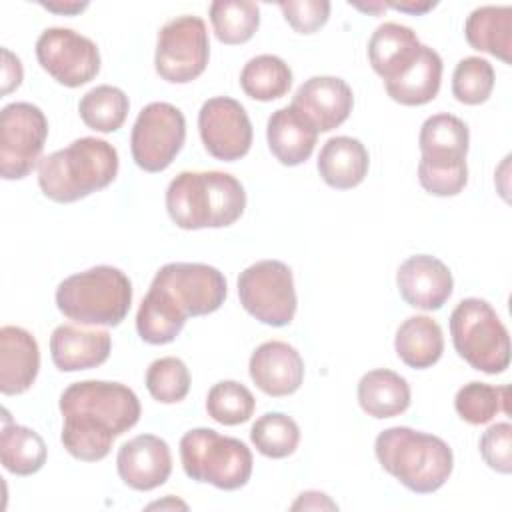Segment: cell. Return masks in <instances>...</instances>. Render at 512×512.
I'll use <instances>...</instances> for the list:
<instances>
[{"mask_svg":"<svg viewBox=\"0 0 512 512\" xmlns=\"http://www.w3.org/2000/svg\"><path fill=\"white\" fill-rule=\"evenodd\" d=\"M146 388L150 396L162 404H176L190 390L188 366L176 356L154 360L146 370Z\"/></svg>","mask_w":512,"mask_h":512,"instance_id":"cell-38","label":"cell"},{"mask_svg":"<svg viewBox=\"0 0 512 512\" xmlns=\"http://www.w3.org/2000/svg\"><path fill=\"white\" fill-rule=\"evenodd\" d=\"M454 408L468 424H486L498 412L508 414V386H490L486 382L464 384L454 398Z\"/></svg>","mask_w":512,"mask_h":512,"instance_id":"cell-35","label":"cell"},{"mask_svg":"<svg viewBox=\"0 0 512 512\" xmlns=\"http://www.w3.org/2000/svg\"><path fill=\"white\" fill-rule=\"evenodd\" d=\"M358 404L372 418L398 416L410 406V386L392 370H370L358 382Z\"/></svg>","mask_w":512,"mask_h":512,"instance_id":"cell-27","label":"cell"},{"mask_svg":"<svg viewBox=\"0 0 512 512\" xmlns=\"http://www.w3.org/2000/svg\"><path fill=\"white\" fill-rule=\"evenodd\" d=\"M186 316H206L216 312L226 298L228 286L224 274L200 262L164 264L154 280Z\"/></svg>","mask_w":512,"mask_h":512,"instance_id":"cell-12","label":"cell"},{"mask_svg":"<svg viewBox=\"0 0 512 512\" xmlns=\"http://www.w3.org/2000/svg\"><path fill=\"white\" fill-rule=\"evenodd\" d=\"M456 352L474 370L500 374L510 364V336L496 310L480 298H464L450 314Z\"/></svg>","mask_w":512,"mask_h":512,"instance_id":"cell-7","label":"cell"},{"mask_svg":"<svg viewBox=\"0 0 512 512\" xmlns=\"http://www.w3.org/2000/svg\"><path fill=\"white\" fill-rule=\"evenodd\" d=\"M164 506H182V508H186V504H184V502H178V500H176V502H168V500H166V502H154V504H150L148 508H164Z\"/></svg>","mask_w":512,"mask_h":512,"instance_id":"cell-46","label":"cell"},{"mask_svg":"<svg viewBox=\"0 0 512 512\" xmlns=\"http://www.w3.org/2000/svg\"><path fill=\"white\" fill-rule=\"evenodd\" d=\"M468 142V126L458 116L440 112L426 118L418 136L422 152V158L418 162V174L436 178L468 174Z\"/></svg>","mask_w":512,"mask_h":512,"instance_id":"cell-14","label":"cell"},{"mask_svg":"<svg viewBox=\"0 0 512 512\" xmlns=\"http://www.w3.org/2000/svg\"><path fill=\"white\" fill-rule=\"evenodd\" d=\"M380 466L416 494H432L446 484L454 468L452 448L438 436L408 426H392L376 436Z\"/></svg>","mask_w":512,"mask_h":512,"instance_id":"cell-4","label":"cell"},{"mask_svg":"<svg viewBox=\"0 0 512 512\" xmlns=\"http://www.w3.org/2000/svg\"><path fill=\"white\" fill-rule=\"evenodd\" d=\"M120 480L132 490L148 492L162 486L172 472V454L160 436L140 434L124 442L116 456Z\"/></svg>","mask_w":512,"mask_h":512,"instance_id":"cell-16","label":"cell"},{"mask_svg":"<svg viewBox=\"0 0 512 512\" xmlns=\"http://www.w3.org/2000/svg\"><path fill=\"white\" fill-rule=\"evenodd\" d=\"M292 106L318 132H330L350 116L354 94L338 76H312L296 90Z\"/></svg>","mask_w":512,"mask_h":512,"instance_id":"cell-17","label":"cell"},{"mask_svg":"<svg viewBox=\"0 0 512 512\" xmlns=\"http://www.w3.org/2000/svg\"><path fill=\"white\" fill-rule=\"evenodd\" d=\"M210 22L220 42L244 44L260 26V8L250 0H216L210 4Z\"/></svg>","mask_w":512,"mask_h":512,"instance_id":"cell-32","label":"cell"},{"mask_svg":"<svg viewBox=\"0 0 512 512\" xmlns=\"http://www.w3.org/2000/svg\"><path fill=\"white\" fill-rule=\"evenodd\" d=\"M128 108L130 102L124 90L110 84H100L88 90L78 104L82 122L96 132L118 130L128 116Z\"/></svg>","mask_w":512,"mask_h":512,"instance_id":"cell-33","label":"cell"},{"mask_svg":"<svg viewBox=\"0 0 512 512\" xmlns=\"http://www.w3.org/2000/svg\"><path fill=\"white\" fill-rule=\"evenodd\" d=\"M2 58V94H8L22 82V64L8 48H2Z\"/></svg>","mask_w":512,"mask_h":512,"instance_id":"cell-41","label":"cell"},{"mask_svg":"<svg viewBox=\"0 0 512 512\" xmlns=\"http://www.w3.org/2000/svg\"><path fill=\"white\" fill-rule=\"evenodd\" d=\"M266 138L270 152L280 164L298 166L310 158L318 130L290 104L270 114Z\"/></svg>","mask_w":512,"mask_h":512,"instance_id":"cell-23","label":"cell"},{"mask_svg":"<svg viewBox=\"0 0 512 512\" xmlns=\"http://www.w3.org/2000/svg\"><path fill=\"white\" fill-rule=\"evenodd\" d=\"M442 80V58L440 54L424 46L412 66L402 72L396 80L384 82L388 96L404 106H420L436 98Z\"/></svg>","mask_w":512,"mask_h":512,"instance_id":"cell-26","label":"cell"},{"mask_svg":"<svg viewBox=\"0 0 512 512\" xmlns=\"http://www.w3.org/2000/svg\"><path fill=\"white\" fill-rule=\"evenodd\" d=\"M256 400L252 392L236 380H222L208 390L206 412L212 420L224 426H236L254 414Z\"/></svg>","mask_w":512,"mask_h":512,"instance_id":"cell-36","label":"cell"},{"mask_svg":"<svg viewBox=\"0 0 512 512\" xmlns=\"http://www.w3.org/2000/svg\"><path fill=\"white\" fill-rule=\"evenodd\" d=\"M250 440L260 454L278 460L298 448L300 428L294 418L282 412H266L252 424Z\"/></svg>","mask_w":512,"mask_h":512,"instance_id":"cell-34","label":"cell"},{"mask_svg":"<svg viewBox=\"0 0 512 512\" xmlns=\"http://www.w3.org/2000/svg\"><path fill=\"white\" fill-rule=\"evenodd\" d=\"M386 8H394L400 12H408V14H424L428 10H432L436 6V2H414V0H406V2H384Z\"/></svg>","mask_w":512,"mask_h":512,"instance_id":"cell-43","label":"cell"},{"mask_svg":"<svg viewBox=\"0 0 512 512\" xmlns=\"http://www.w3.org/2000/svg\"><path fill=\"white\" fill-rule=\"evenodd\" d=\"M186 140V120L170 102H150L132 126L130 150L138 168L146 172L166 170Z\"/></svg>","mask_w":512,"mask_h":512,"instance_id":"cell-11","label":"cell"},{"mask_svg":"<svg viewBox=\"0 0 512 512\" xmlns=\"http://www.w3.org/2000/svg\"><path fill=\"white\" fill-rule=\"evenodd\" d=\"M394 348L406 366L416 370L430 368L444 352L442 328L430 316H410L398 326Z\"/></svg>","mask_w":512,"mask_h":512,"instance_id":"cell-28","label":"cell"},{"mask_svg":"<svg viewBox=\"0 0 512 512\" xmlns=\"http://www.w3.org/2000/svg\"><path fill=\"white\" fill-rule=\"evenodd\" d=\"M244 310L268 326H286L296 314L292 270L280 260H258L238 276Z\"/></svg>","mask_w":512,"mask_h":512,"instance_id":"cell-8","label":"cell"},{"mask_svg":"<svg viewBox=\"0 0 512 512\" xmlns=\"http://www.w3.org/2000/svg\"><path fill=\"white\" fill-rule=\"evenodd\" d=\"M180 460L188 478L220 490H238L252 476L250 448L212 428H192L180 438Z\"/></svg>","mask_w":512,"mask_h":512,"instance_id":"cell-6","label":"cell"},{"mask_svg":"<svg viewBox=\"0 0 512 512\" xmlns=\"http://www.w3.org/2000/svg\"><path fill=\"white\" fill-rule=\"evenodd\" d=\"M246 208L240 180L228 172H180L166 190V210L182 230L234 224Z\"/></svg>","mask_w":512,"mask_h":512,"instance_id":"cell-2","label":"cell"},{"mask_svg":"<svg viewBox=\"0 0 512 512\" xmlns=\"http://www.w3.org/2000/svg\"><path fill=\"white\" fill-rule=\"evenodd\" d=\"M316 166L320 178L328 186L336 190H350L366 178L370 158L366 146L358 138L334 136L324 142Z\"/></svg>","mask_w":512,"mask_h":512,"instance_id":"cell-24","label":"cell"},{"mask_svg":"<svg viewBox=\"0 0 512 512\" xmlns=\"http://www.w3.org/2000/svg\"><path fill=\"white\" fill-rule=\"evenodd\" d=\"M186 318L162 288L150 284L136 314V330L148 344H168L180 334Z\"/></svg>","mask_w":512,"mask_h":512,"instance_id":"cell-29","label":"cell"},{"mask_svg":"<svg viewBox=\"0 0 512 512\" xmlns=\"http://www.w3.org/2000/svg\"><path fill=\"white\" fill-rule=\"evenodd\" d=\"M112 350V336L106 330H84L60 324L50 336V356L58 370L78 372L104 364Z\"/></svg>","mask_w":512,"mask_h":512,"instance_id":"cell-20","label":"cell"},{"mask_svg":"<svg viewBox=\"0 0 512 512\" xmlns=\"http://www.w3.org/2000/svg\"><path fill=\"white\" fill-rule=\"evenodd\" d=\"M48 138L44 112L30 102H12L0 112V174L4 180L28 176Z\"/></svg>","mask_w":512,"mask_h":512,"instance_id":"cell-10","label":"cell"},{"mask_svg":"<svg viewBox=\"0 0 512 512\" xmlns=\"http://www.w3.org/2000/svg\"><path fill=\"white\" fill-rule=\"evenodd\" d=\"M198 130L206 152L224 162L240 160L252 146V122L244 106L228 96H216L202 104Z\"/></svg>","mask_w":512,"mask_h":512,"instance_id":"cell-15","label":"cell"},{"mask_svg":"<svg viewBox=\"0 0 512 512\" xmlns=\"http://www.w3.org/2000/svg\"><path fill=\"white\" fill-rule=\"evenodd\" d=\"M40 368L36 338L20 326L0 328V392L6 396L26 392Z\"/></svg>","mask_w":512,"mask_h":512,"instance_id":"cell-21","label":"cell"},{"mask_svg":"<svg viewBox=\"0 0 512 512\" xmlns=\"http://www.w3.org/2000/svg\"><path fill=\"white\" fill-rule=\"evenodd\" d=\"M464 34L474 50L488 52L502 62H512V8L480 6L470 12Z\"/></svg>","mask_w":512,"mask_h":512,"instance_id":"cell-25","label":"cell"},{"mask_svg":"<svg viewBox=\"0 0 512 512\" xmlns=\"http://www.w3.org/2000/svg\"><path fill=\"white\" fill-rule=\"evenodd\" d=\"M420 40L416 32L398 22L380 24L368 42V58L374 72L392 82L406 72L420 54Z\"/></svg>","mask_w":512,"mask_h":512,"instance_id":"cell-22","label":"cell"},{"mask_svg":"<svg viewBox=\"0 0 512 512\" xmlns=\"http://www.w3.org/2000/svg\"><path fill=\"white\" fill-rule=\"evenodd\" d=\"M240 86L246 96L270 102L288 94L292 86V70L280 56L260 54L244 64L240 72Z\"/></svg>","mask_w":512,"mask_h":512,"instance_id":"cell-31","label":"cell"},{"mask_svg":"<svg viewBox=\"0 0 512 512\" xmlns=\"http://www.w3.org/2000/svg\"><path fill=\"white\" fill-rule=\"evenodd\" d=\"M354 8H360V10H364V12H374V14H380L384 8H386V4L384 2H374V4H352Z\"/></svg>","mask_w":512,"mask_h":512,"instance_id":"cell-45","label":"cell"},{"mask_svg":"<svg viewBox=\"0 0 512 512\" xmlns=\"http://www.w3.org/2000/svg\"><path fill=\"white\" fill-rule=\"evenodd\" d=\"M494 90V68L480 56L462 58L452 74V94L462 104H482Z\"/></svg>","mask_w":512,"mask_h":512,"instance_id":"cell-37","label":"cell"},{"mask_svg":"<svg viewBox=\"0 0 512 512\" xmlns=\"http://www.w3.org/2000/svg\"><path fill=\"white\" fill-rule=\"evenodd\" d=\"M322 510V508H328V510H336L338 506L324 494V492H316V490H310V492H302L300 498L292 504V510Z\"/></svg>","mask_w":512,"mask_h":512,"instance_id":"cell-42","label":"cell"},{"mask_svg":"<svg viewBox=\"0 0 512 512\" xmlns=\"http://www.w3.org/2000/svg\"><path fill=\"white\" fill-rule=\"evenodd\" d=\"M480 454L484 462L500 472H512V426L510 422L492 424L480 438Z\"/></svg>","mask_w":512,"mask_h":512,"instance_id":"cell-39","label":"cell"},{"mask_svg":"<svg viewBox=\"0 0 512 512\" xmlns=\"http://www.w3.org/2000/svg\"><path fill=\"white\" fill-rule=\"evenodd\" d=\"M396 284L404 302L420 310L442 308L454 288L448 266L430 254L406 258L396 272Z\"/></svg>","mask_w":512,"mask_h":512,"instance_id":"cell-18","label":"cell"},{"mask_svg":"<svg viewBox=\"0 0 512 512\" xmlns=\"http://www.w3.org/2000/svg\"><path fill=\"white\" fill-rule=\"evenodd\" d=\"M40 4L58 14H76L88 8V2H40Z\"/></svg>","mask_w":512,"mask_h":512,"instance_id":"cell-44","label":"cell"},{"mask_svg":"<svg viewBox=\"0 0 512 512\" xmlns=\"http://www.w3.org/2000/svg\"><path fill=\"white\" fill-rule=\"evenodd\" d=\"M210 58V40L200 16L182 14L166 22L158 32L154 66L162 80L186 84L198 78Z\"/></svg>","mask_w":512,"mask_h":512,"instance_id":"cell-9","label":"cell"},{"mask_svg":"<svg viewBox=\"0 0 512 512\" xmlns=\"http://www.w3.org/2000/svg\"><path fill=\"white\" fill-rule=\"evenodd\" d=\"M60 412V440L68 454L82 462H98L110 454L116 436L138 424L140 400L120 382L82 380L60 394Z\"/></svg>","mask_w":512,"mask_h":512,"instance_id":"cell-1","label":"cell"},{"mask_svg":"<svg viewBox=\"0 0 512 512\" xmlns=\"http://www.w3.org/2000/svg\"><path fill=\"white\" fill-rule=\"evenodd\" d=\"M118 174L116 148L94 136L74 140L40 160L38 184L46 198L68 204L106 188Z\"/></svg>","mask_w":512,"mask_h":512,"instance_id":"cell-3","label":"cell"},{"mask_svg":"<svg viewBox=\"0 0 512 512\" xmlns=\"http://www.w3.org/2000/svg\"><path fill=\"white\" fill-rule=\"evenodd\" d=\"M250 378L268 396L294 394L304 380V360L300 352L282 340L262 342L250 356Z\"/></svg>","mask_w":512,"mask_h":512,"instance_id":"cell-19","label":"cell"},{"mask_svg":"<svg viewBox=\"0 0 512 512\" xmlns=\"http://www.w3.org/2000/svg\"><path fill=\"white\" fill-rule=\"evenodd\" d=\"M2 466L16 476L36 474L46 464V444L32 428L14 424L4 410V424L0 434Z\"/></svg>","mask_w":512,"mask_h":512,"instance_id":"cell-30","label":"cell"},{"mask_svg":"<svg viewBox=\"0 0 512 512\" xmlns=\"http://www.w3.org/2000/svg\"><path fill=\"white\" fill-rule=\"evenodd\" d=\"M132 304V282L114 266H94L58 284L56 306L84 326H118Z\"/></svg>","mask_w":512,"mask_h":512,"instance_id":"cell-5","label":"cell"},{"mask_svg":"<svg viewBox=\"0 0 512 512\" xmlns=\"http://www.w3.org/2000/svg\"><path fill=\"white\" fill-rule=\"evenodd\" d=\"M286 22L300 34H312L320 30L330 16V2L328 0H288L278 2Z\"/></svg>","mask_w":512,"mask_h":512,"instance_id":"cell-40","label":"cell"},{"mask_svg":"<svg viewBox=\"0 0 512 512\" xmlns=\"http://www.w3.org/2000/svg\"><path fill=\"white\" fill-rule=\"evenodd\" d=\"M40 66L60 84L78 88L100 72L98 46L72 28H46L36 40Z\"/></svg>","mask_w":512,"mask_h":512,"instance_id":"cell-13","label":"cell"}]
</instances>
